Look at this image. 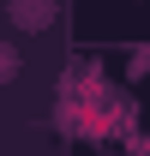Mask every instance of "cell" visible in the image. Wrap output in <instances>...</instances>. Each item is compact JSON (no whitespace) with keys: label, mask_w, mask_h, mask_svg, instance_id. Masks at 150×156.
<instances>
[{"label":"cell","mask_w":150,"mask_h":156,"mask_svg":"<svg viewBox=\"0 0 150 156\" xmlns=\"http://www.w3.org/2000/svg\"><path fill=\"white\" fill-rule=\"evenodd\" d=\"M6 18L18 30H48L54 24V0H6Z\"/></svg>","instance_id":"cell-1"},{"label":"cell","mask_w":150,"mask_h":156,"mask_svg":"<svg viewBox=\"0 0 150 156\" xmlns=\"http://www.w3.org/2000/svg\"><path fill=\"white\" fill-rule=\"evenodd\" d=\"M6 78H18V48H12V42H0V84H6Z\"/></svg>","instance_id":"cell-2"}]
</instances>
